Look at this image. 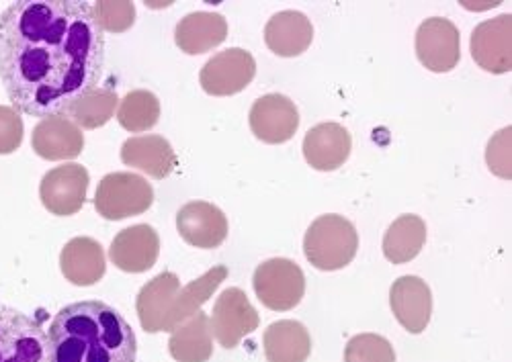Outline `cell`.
I'll use <instances>...</instances> for the list:
<instances>
[{
	"label": "cell",
	"mask_w": 512,
	"mask_h": 362,
	"mask_svg": "<svg viewBox=\"0 0 512 362\" xmlns=\"http://www.w3.org/2000/svg\"><path fill=\"white\" fill-rule=\"evenodd\" d=\"M263 346L269 362H306L312 352V338L304 324L281 320L265 330Z\"/></svg>",
	"instance_id": "24"
},
{
	"label": "cell",
	"mask_w": 512,
	"mask_h": 362,
	"mask_svg": "<svg viewBox=\"0 0 512 362\" xmlns=\"http://www.w3.org/2000/svg\"><path fill=\"white\" fill-rule=\"evenodd\" d=\"M252 287L265 307L289 311L304 299L306 275L300 264L289 258H269L256 266Z\"/></svg>",
	"instance_id": "5"
},
{
	"label": "cell",
	"mask_w": 512,
	"mask_h": 362,
	"mask_svg": "<svg viewBox=\"0 0 512 362\" xmlns=\"http://www.w3.org/2000/svg\"><path fill=\"white\" fill-rule=\"evenodd\" d=\"M359 248L355 225L336 213L320 215L304 238V254L318 270H340L353 262Z\"/></svg>",
	"instance_id": "3"
},
{
	"label": "cell",
	"mask_w": 512,
	"mask_h": 362,
	"mask_svg": "<svg viewBox=\"0 0 512 362\" xmlns=\"http://www.w3.org/2000/svg\"><path fill=\"white\" fill-rule=\"evenodd\" d=\"M160 119V101L154 93L144 88L127 93L117 107L119 125L130 133H144Z\"/></svg>",
	"instance_id": "28"
},
{
	"label": "cell",
	"mask_w": 512,
	"mask_h": 362,
	"mask_svg": "<svg viewBox=\"0 0 512 362\" xmlns=\"http://www.w3.org/2000/svg\"><path fill=\"white\" fill-rule=\"evenodd\" d=\"M472 58L480 68L492 74L512 70V15L482 21L472 31Z\"/></svg>",
	"instance_id": "12"
},
{
	"label": "cell",
	"mask_w": 512,
	"mask_h": 362,
	"mask_svg": "<svg viewBox=\"0 0 512 362\" xmlns=\"http://www.w3.org/2000/svg\"><path fill=\"white\" fill-rule=\"evenodd\" d=\"M168 352L177 362H207L213 354L209 315L199 311L170 332Z\"/></svg>",
	"instance_id": "25"
},
{
	"label": "cell",
	"mask_w": 512,
	"mask_h": 362,
	"mask_svg": "<svg viewBox=\"0 0 512 362\" xmlns=\"http://www.w3.org/2000/svg\"><path fill=\"white\" fill-rule=\"evenodd\" d=\"M105 31L82 0H19L0 13V82L29 117L66 115L99 86Z\"/></svg>",
	"instance_id": "1"
},
{
	"label": "cell",
	"mask_w": 512,
	"mask_h": 362,
	"mask_svg": "<svg viewBox=\"0 0 512 362\" xmlns=\"http://www.w3.org/2000/svg\"><path fill=\"white\" fill-rule=\"evenodd\" d=\"M510 125L504 127L502 131H498L494 138L488 142V150H486V162L488 168L500 176V178H508L512 176L510 172Z\"/></svg>",
	"instance_id": "32"
},
{
	"label": "cell",
	"mask_w": 512,
	"mask_h": 362,
	"mask_svg": "<svg viewBox=\"0 0 512 362\" xmlns=\"http://www.w3.org/2000/svg\"><path fill=\"white\" fill-rule=\"evenodd\" d=\"M121 162L136 170L146 172L148 176L162 180L177 166V154L170 142L162 135H134L127 138L121 146Z\"/></svg>",
	"instance_id": "19"
},
{
	"label": "cell",
	"mask_w": 512,
	"mask_h": 362,
	"mask_svg": "<svg viewBox=\"0 0 512 362\" xmlns=\"http://www.w3.org/2000/svg\"><path fill=\"white\" fill-rule=\"evenodd\" d=\"M345 362H396V352L383 336L357 334L347 342Z\"/></svg>",
	"instance_id": "29"
},
{
	"label": "cell",
	"mask_w": 512,
	"mask_h": 362,
	"mask_svg": "<svg viewBox=\"0 0 512 362\" xmlns=\"http://www.w3.org/2000/svg\"><path fill=\"white\" fill-rule=\"evenodd\" d=\"M416 56L431 72H451L461 60V35L453 21L431 17L416 31Z\"/></svg>",
	"instance_id": "10"
},
{
	"label": "cell",
	"mask_w": 512,
	"mask_h": 362,
	"mask_svg": "<svg viewBox=\"0 0 512 362\" xmlns=\"http://www.w3.org/2000/svg\"><path fill=\"white\" fill-rule=\"evenodd\" d=\"M46 330L31 315L0 303V362H48Z\"/></svg>",
	"instance_id": "6"
},
{
	"label": "cell",
	"mask_w": 512,
	"mask_h": 362,
	"mask_svg": "<svg viewBox=\"0 0 512 362\" xmlns=\"http://www.w3.org/2000/svg\"><path fill=\"white\" fill-rule=\"evenodd\" d=\"M160 254V236L148 223L121 230L109 248V260L123 273H146Z\"/></svg>",
	"instance_id": "14"
},
{
	"label": "cell",
	"mask_w": 512,
	"mask_h": 362,
	"mask_svg": "<svg viewBox=\"0 0 512 362\" xmlns=\"http://www.w3.org/2000/svg\"><path fill=\"white\" fill-rule=\"evenodd\" d=\"M228 37V21L220 13L197 11L185 15L175 29V41L181 52L189 56H199L211 52L224 43Z\"/></svg>",
	"instance_id": "22"
},
{
	"label": "cell",
	"mask_w": 512,
	"mask_h": 362,
	"mask_svg": "<svg viewBox=\"0 0 512 362\" xmlns=\"http://www.w3.org/2000/svg\"><path fill=\"white\" fill-rule=\"evenodd\" d=\"M254 56L242 48H230L205 62L199 72L201 88L211 97H230L254 80Z\"/></svg>",
	"instance_id": "9"
},
{
	"label": "cell",
	"mask_w": 512,
	"mask_h": 362,
	"mask_svg": "<svg viewBox=\"0 0 512 362\" xmlns=\"http://www.w3.org/2000/svg\"><path fill=\"white\" fill-rule=\"evenodd\" d=\"M353 150V138L345 125L326 121L314 125L304 138V156L314 170L330 172L343 166Z\"/></svg>",
	"instance_id": "17"
},
{
	"label": "cell",
	"mask_w": 512,
	"mask_h": 362,
	"mask_svg": "<svg viewBox=\"0 0 512 362\" xmlns=\"http://www.w3.org/2000/svg\"><path fill=\"white\" fill-rule=\"evenodd\" d=\"M426 242V223L418 215H400L383 236V256L392 264L414 260Z\"/></svg>",
	"instance_id": "26"
},
{
	"label": "cell",
	"mask_w": 512,
	"mask_h": 362,
	"mask_svg": "<svg viewBox=\"0 0 512 362\" xmlns=\"http://www.w3.org/2000/svg\"><path fill=\"white\" fill-rule=\"evenodd\" d=\"M48 362H136L138 340L123 315L97 299L62 307L46 332Z\"/></svg>",
	"instance_id": "2"
},
{
	"label": "cell",
	"mask_w": 512,
	"mask_h": 362,
	"mask_svg": "<svg viewBox=\"0 0 512 362\" xmlns=\"http://www.w3.org/2000/svg\"><path fill=\"white\" fill-rule=\"evenodd\" d=\"M181 289V281L175 273H160L152 281H148L136 299V311L142 328L148 334L168 332V315L177 293Z\"/></svg>",
	"instance_id": "20"
},
{
	"label": "cell",
	"mask_w": 512,
	"mask_h": 362,
	"mask_svg": "<svg viewBox=\"0 0 512 362\" xmlns=\"http://www.w3.org/2000/svg\"><path fill=\"white\" fill-rule=\"evenodd\" d=\"M60 268L66 281L76 287L97 285L107 270V256L103 246L87 236H78L66 242L60 254Z\"/></svg>",
	"instance_id": "18"
},
{
	"label": "cell",
	"mask_w": 512,
	"mask_h": 362,
	"mask_svg": "<svg viewBox=\"0 0 512 362\" xmlns=\"http://www.w3.org/2000/svg\"><path fill=\"white\" fill-rule=\"evenodd\" d=\"M23 117L17 109L0 105V156L13 154L23 144Z\"/></svg>",
	"instance_id": "31"
},
{
	"label": "cell",
	"mask_w": 512,
	"mask_h": 362,
	"mask_svg": "<svg viewBox=\"0 0 512 362\" xmlns=\"http://www.w3.org/2000/svg\"><path fill=\"white\" fill-rule=\"evenodd\" d=\"M259 324H261L259 311L252 307L246 293L238 287L226 289L218 297L209 315L211 336L220 342V346L228 350L236 348L244 336L259 330Z\"/></svg>",
	"instance_id": "7"
},
{
	"label": "cell",
	"mask_w": 512,
	"mask_h": 362,
	"mask_svg": "<svg viewBox=\"0 0 512 362\" xmlns=\"http://www.w3.org/2000/svg\"><path fill=\"white\" fill-rule=\"evenodd\" d=\"M177 230L189 246L213 250L228 238V217L213 203L191 201L177 213Z\"/></svg>",
	"instance_id": "13"
},
{
	"label": "cell",
	"mask_w": 512,
	"mask_h": 362,
	"mask_svg": "<svg viewBox=\"0 0 512 362\" xmlns=\"http://www.w3.org/2000/svg\"><path fill=\"white\" fill-rule=\"evenodd\" d=\"M248 123L261 142L283 144L289 142L300 127V111L289 97L271 93L254 101Z\"/></svg>",
	"instance_id": "11"
},
{
	"label": "cell",
	"mask_w": 512,
	"mask_h": 362,
	"mask_svg": "<svg viewBox=\"0 0 512 362\" xmlns=\"http://www.w3.org/2000/svg\"><path fill=\"white\" fill-rule=\"evenodd\" d=\"M31 148L44 160H74L84 150V133L66 115L46 117L33 127Z\"/></svg>",
	"instance_id": "16"
},
{
	"label": "cell",
	"mask_w": 512,
	"mask_h": 362,
	"mask_svg": "<svg viewBox=\"0 0 512 362\" xmlns=\"http://www.w3.org/2000/svg\"><path fill=\"white\" fill-rule=\"evenodd\" d=\"M119 107L117 93L109 86H97L91 93L80 97L66 113L70 121H74L80 129H97L103 127Z\"/></svg>",
	"instance_id": "27"
},
{
	"label": "cell",
	"mask_w": 512,
	"mask_h": 362,
	"mask_svg": "<svg viewBox=\"0 0 512 362\" xmlns=\"http://www.w3.org/2000/svg\"><path fill=\"white\" fill-rule=\"evenodd\" d=\"M93 9L101 29L109 33H123L136 23V7L127 0H119V3L105 0V3H95Z\"/></svg>",
	"instance_id": "30"
},
{
	"label": "cell",
	"mask_w": 512,
	"mask_h": 362,
	"mask_svg": "<svg viewBox=\"0 0 512 362\" xmlns=\"http://www.w3.org/2000/svg\"><path fill=\"white\" fill-rule=\"evenodd\" d=\"M314 39L312 21L300 11L275 13L265 25L269 50L281 58H295L308 52Z\"/></svg>",
	"instance_id": "21"
},
{
	"label": "cell",
	"mask_w": 512,
	"mask_h": 362,
	"mask_svg": "<svg viewBox=\"0 0 512 362\" xmlns=\"http://www.w3.org/2000/svg\"><path fill=\"white\" fill-rule=\"evenodd\" d=\"M390 305L400 326L410 334H422L431 324L433 293L420 277L406 275L394 281L390 289Z\"/></svg>",
	"instance_id": "15"
},
{
	"label": "cell",
	"mask_w": 512,
	"mask_h": 362,
	"mask_svg": "<svg viewBox=\"0 0 512 362\" xmlns=\"http://www.w3.org/2000/svg\"><path fill=\"white\" fill-rule=\"evenodd\" d=\"M91 176L82 164H62L44 174L39 185V199L44 207L60 217L74 215L87 201Z\"/></svg>",
	"instance_id": "8"
},
{
	"label": "cell",
	"mask_w": 512,
	"mask_h": 362,
	"mask_svg": "<svg viewBox=\"0 0 512 362\" xmlns=\"http://www.w3.org/2000/svg\"><path fill=\"white\" fill-rule=\"evenodd\" d=\"M228 279V268L224 264H216L209 268L205 275L191 281L189 285L181 287L173 305H170L168 315V332L179 328L183 322L193 318L195 313L209 301V297L218 291V287Z\"/></svg>",
	"instance_id": "23"
},
{
	"label": "cell",
	"mask_w": 512,
	"mask_h": 362,
	"mask_svg": "<svg viewBox=\"0 0 512 362\" xmlns=\"http://www.w3.org/2000/svg\"><path fill=\"white\" fill-rule=\"evenodd\" d=\"M154 203V189L136 172H111L101 178L95 209L103 219L121 221L146 213Z\"/></svg>",
	"instance_id": "4"
}]
</instances>
